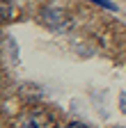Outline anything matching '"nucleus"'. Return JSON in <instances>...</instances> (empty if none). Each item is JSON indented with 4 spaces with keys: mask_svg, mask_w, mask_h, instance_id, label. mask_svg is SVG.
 Wrapping results in <instances>:
<instances>
[{
    "mask_svg": "<svg viewBox=\"0 0 126 128\" xmlns=\"http://www.w3.org/2000/svg\"><path fill=\"white\" fill-rule=\"evenodd\" d=\"M21 128H55V121L44 110H30L21 119Z\"/></svg>",
    "mask_w": 126,
    "mask_h": 128,
    "instance_id": "1",
    "label": "nucleus"
},
{
    "mask_svg": "<svg viewBox=\"0 0 126 128\" xmlns=\"http://www.w3.org/2000/svg\"><path fill=\"white\" fill-rule=\"evenodd\" d=\"M67 128H87V126H83V124H69Z\"/></svg>",
    "mask_w": 126,
    "mask_h": 128,
    "instance_id": "2",
    "label": "nucleus"
},
{
    "mask_svg": "<svg viewBox=\"0 0 126 128\" xmlns=\"http://www.w3.org/2000/svg\"><path fill=\"white\" fill-rule=\"evenodd\" d=\"M119 128H124V126H119Z\"/></svg>",
    "mask_w": 126,
    "mask_h": 128,
    "instance_id": "3",
    "label": "nucleus"
}]
</instances>
